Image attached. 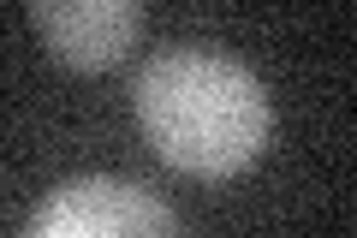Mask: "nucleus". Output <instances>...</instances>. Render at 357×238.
I'll return each mask as SVG.
<instances>
[{
    "mask_svg": "<svg viewBox=\"0 0 357 238\" xmlns=\"http://www.w3.org/2000/svg\"><path fill=\"white\" fill-rule=\"evenodd\" d=\"M131 107L155 155L197 179L244 173L274 126L262 77L232 54L191 42H173L143 60V72L131 77Z\"/></svg>",
    "mask_w": 357,
    "mask_h": 238,
    "instance_id": "nucleus-1",
    "label": "nucleus"
},
{
    "mask_svg": "<svg viewBox=\"0 0 357 238\" xmlns=\"http://www.w3.org/2000/svg\"><path fill=\"white\" fill-rule=\"evenodd\" d=\"M24 238H178V221L155 191L89 173L48 191Z\"/></svg>",
    "mask_w": 357,
    "mask_h": 238,
    "instance_id": "nucleus-2",
    "label": "nucleus"
},
{
    "mask_svg": "<svg viewBox=\"0 0 357 238\" xmlns=\"http://www.w3.org/2000/svg\"><path fill=\"white\" fill-rule=\"evenodd\" d=\"M36 36L77 72H102L131 54L143 30V13L131 0H36L30 6Z\"/></svg>",
    "mask_w": 357,
    "mask_h": 238,
    "instance_id": "nucleus-3",
    "label": "nucleus"
}]
</instances>
